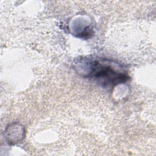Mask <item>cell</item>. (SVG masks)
<instances>
[{
	"label": "cell",
	"mask_w": 156,
	"mask_h": 156,
	"mask_svg": "<svg viewBox=\"0 0 156 156\" xmlns=\"http://www.w3.org/2000/svg\"><path fill=\"white\" fill-rule=\"evenodd\" d=\"M74 68L82 77L93 79L104 88H114L130 79L124 65L106 58L82 57L74 62Z\"/></svg>",
	"instance_id": "cell-1"
}]
</instances>
